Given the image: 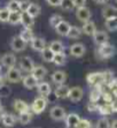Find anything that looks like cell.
Wrapping results in <instances>:
<instances>
[{"instance_id":"cell-49","label":"cell","mask_w":117,"mask_h":128,"mask_svg":"<svg viewBox=\"0 0 117 128\" xmlns=\"http://www.w3.org/2000/svg\"><path fill=\"white\" fill-rule=\"evenodd\" d=\"M98 108H99V106H98V105L95 104L94 102H91V103L87 105V110L91 111V112H94V111H97Z\"/></svg>"},{"instance_id":"cell-41","label":"cell","mask_w":117,"mask_h":128,"mask_svg":"<svg viewBox=\"0 0 117 128\" xmlns=\"http://www.w3.org/2000/svg\"><path fill=\"white\" fill-rule=\"evenodd\" d=\"M97 128H111V124L107 118H101L97 122Z\"/></svg>"},{"instance_id":"cell-6","label":"cell","mask_w":117,"mask_h":128,"mask_svg":"<svg viewBox=\"0 0 117 128\" xmlns=\"http://www.w3.org/2000/svg\"><path fill=\"white\" fill-rule=\"evenodd\" d=\"M26 44L28 43L24 42L20 36H15L10 40V48H12V50L14 52H22V51H24L26 48Z\"/></svg>"},{"instance_id":"cell-53","label":"cell","mask_w":117,"mask_h":128,"mask_svg":"<svg viewBox=\"0 0 117 128\" xmlns=\"http://www.w3.org/2000/svg\"><path fill=\"white\" fill-rule=\"evenodd\" d=\"M67 128H77V127H68V126H67Z\"/></svg>"},{"instance_id":"cell-16","label":"cell","mask_w":117,"mask_h":128,"mask_svg":"<svg viewBox=\"0 0 117 128\" xmlns=\"http://www.w3.org/2000/svg\"><path fill=\"white\" fill-rule=\"evenodd\" d=\"M65 80H67V73L63 70H55L52 74V81L58 86L64 84Z\"/></svg>"},{"instance_id":"cell-7","label":"cell","mask_w":117,"mask_h":128,"mask_svg":"<svg viewBox=\"0 0 117 128\" xmlns=\"http://www.w3.org/2000/svg\"><path fill=\"white\" fill-rule=\"evenodd\" d=\"M91 16H92L91 10H90V9H88L86 6L77 8V10H76V18H78V21L83 22V23L88 22L90 20H91Z\"/></svg>"},{"instance_id":"cell-15","label":"cell","mask_w":117,"mask_h":128,"mask_svg":"<svg viewBox=\"0 0 117 128\" xmlns=\"http://www.w3.org/2000/svg\"><path fill=\"white\" fill-rule=\"evenodd\" d=\"M55 95L58 96V99H64V98H69V92H70V88L65 84H60L56 86L55 89Z\"/></svg>"},{"instance_id":"cell-27","label":"cell","mask_w":117,"mask_h":128,"mask_svg":"<svg viewBox=\"0 0 117 128\" xmlns=\"http://www.w3.org/2000/svg\"><path fill=\"white\" fill-rule=\"evenodd\" d=\"M48 48H50L54 53H62V52L64 51V45H63V43H62L61 40H53Z\"/></svg>"},{"instance_id":"cell-5","label":"cell","mask_w":117,"mask_h":128,"mask_svg":"<svg viewBox=\"0 0 117 128\" xmlns=\"http://www.w3.org/2000/svg\"><path fill=\"white\" fill-rule=\"evenodd\" d=\"M50 116L53 120H56V121L65 120V118H67L65 110L61 106H53L50 111Z\"/></svg>"},{"instance_id":"cell-51","label":"cell","mask_w":117,"mask_h":128,"mask_svg":"<svg viewBox=\"0 0 117 128\" xmlns=\"http://www.w3.org/2000/svg\"><path fill=\"white\" fill-rule=\"evenodd\" d=\"M94 1H95L97 4H100V5H102V4H106V2H107L108 0H94Z\"/></svg>"},{"instance_id":"cell-4","label":"cell","mask_w":117,"mask_h":128,"mask_svg":"<svg viewBox=\"0 0 117 128\" xmlns=\"http://www.w3.org/2000/svg\"><path fill=\"white\" fill-rule=\"evenodd\" d=\"M6 78L10 82V83H17L20 81H22V73H21V69L16 68V67H12V68H8L6 73Z\"/></svg>"},{"instance_id":"cell-9","label":"cell","mask_w":117,"mask_h":128,"mask_svg":"<svg viewBox=\"0 0 117 128\" xmlns=\"http://www.w3.org/2000/svg\"><path fill=\"white\" fill-rule=\"evenodd\" d=\"M86 52V48L82 43H75L70 46V54L73 58H80L83 57Z\"/></svg>"},{"instance_id":"cell-28","label":"cell","mask_w":117,"mask_h":128,"mask_svg":"<svg viewBox=\"0 0 117 128\" xmlns=\"http://www.w3.org/2000/svg\"><path fill=\"white\" fill-rule=\"evenodd\" d=\"M40 12H41L40 6H39L38 4H35V2H31V5L29 6L28 10H26V13H28L29 15H31L33 18H37V16L40 14Z\"/></svg>"},{"instance_id":"cell-40","label":"cell","mask_w":117,"mask_h":128,"mask_svg":"<svg viewBox=\"0 0 117 128\" xmlns=\"http://www.w3.org/2000/svg\"><path fill=\"white\" fill-rule=\"evenodd\" d=\"M98 111H99V113H100V114H102V116H108V114H110L111 112H113L110 104L101 105V106H99Z\"/></svg>"},{"instance_id":"cell-10","label":"cell","mask_w":117,"mask_h":128,"mask_svg":"<svg viewBox=\"0 0 117 128\" xmlns=\"http://www.w3.org/2000/svg\"><path fill=\"white\" fill-rule=\"evenodd\" d=\"M20 68L21 70L26 72V73H32L33 68H35L33 60L30 57H23L20 60Z\"/></svg>"},{"instance_id":"cell-22","label":"cell","mask_w":117,"mask_h":128,"mask_svg":"<svg viewBox=\"0 0 117 128\" xmlns=\"http://www.w3.org/2000/svg\"><path fill=\"white\" fill-rule=\"evenodd\" d=\"M70 28H71V26H70V23H69V22L62 21L61 23H60L58 27L55 28V31H56V32H58L60 36H68Z\"/></svg>"},{"instance_id":"cell-3","label":"cell","mask_w":117,"mask_h":128,"mask_svg":"<svg viewBox=\"0 0 117 128\" xmlns=\"http://www.w3.org/2000/svg\"><path fill=\"white\" fill-rule=\"evenodd\" d=\"M87 83L92 86H102V83H105V80H103V73H91V74L87 75L86 78Z\"/></svg>"},{"instance_id":"cell-26","label":"cell","mask_w":117,"mask_h":128,"mask_svg":"<svg viewBox=\"0 0 117 128\" xmlns=\"http://www.w3.org/2000/svg\"><path fill=\"white\" fill-rule=\"evenodd\" d=\"M20 37L23 39L25 43H31L32 42V39L35 38V35H33V32H32V30L31 29H26V28H24V29L21 31Z\"/></svg>"},{"instance_id":"cell-11","label":"cell","mask_w":117,"mask_h":128,"mask_svg":"<svg viewBox=\"0 0 117 128\" xmlns=\"http://www.w3.org/2000/svg\"><path fill=\"white\" fill-rule=\"evenodd\" d=\"M83 95H84V91H83L82 88L79 86H73L70 88V92H69V99L73 103H78L79 100H82Z\"/></svg>"},{"instance_id":"cell-30","label":"cell","mask_w":117,"mask_h":128,"mask_svg":"<svg viewBox=\"0 0 117 128\" xmlns=\"http://www.w3.org/2000/svg\"><path fill=\"white\" fill-rule=\"evenodd\" d=\"M82 29L78 27H76V26H72V27L70 28V30H69V34H68V38L70 39H78L80 36H82Z\"/></svg>"},{"instance_id":"cell-17","label":"cell","mask_w":117,"mask_h":128,"mask_svg":"<svg viewBox=\"0 0 117 128\" xmlns=\"http://www.w3.org/2000/svg\"><path fill=\"white\" fill-rule=\"evenodd\" d=\"M23 86H25L26 89H33L36 86H38V80L33 76L32 74H29L23 78Z\"/></svg>"},{"instance_id":"cell-1","label":"cell","mask_w":117,"mask_h":128,"mask_svg":"<svg viewBox=\"0 0 117 128\" xmlns=\"http://www.w3.org/2000/svg\"><path fill=\"white\" fill-rule=\"evenodd\" d=\"M116 53V48L110 43H106V44L100 45L98 48V54L101 59H110Z\"/></svg>"},{"instance_id":"cell-33","label":"cell","mask_w":117,"mask_h":128,"mask_svg":"<svg viewBox=\"0 0 117 128\" xmlns=\"http://www.w3.org/2000/svg\"><path fill=\"white\" fill-rule=\"evenodd\" d=\"M32 120V114L30 111H26V112H22L18 116V121L22 124V125H28L30 121Z\"/></svg>"},{"instance_id":"cell-19","label":"cell","mask_w":117,"mask_h":128,"mask_svg":"<svg viewBox=\"0 0 117 128\" xmlns=\"http://www.w3.org/2000/svg\"><path fill=\"white\" fill-rule=\"evenodd\" d=\"M97 30H98L97 26H95V23L92 21L85 22V23L83 24V28H82L83 34H85V35H87V36H93Z\"/></svg>"},{"instance_id":"cell-48","label":"cell","mask_w":117,"mask_h":128,"mask_svg":"<svg viewBox=\"0 0 117 128\" xmlns=\"http://www.w3.org/2000/svg\"><path fill=\"white\" fill-rule=\"evenodd\" d=\"M73 5L76 8H79V7H84L85 4H86V0H72Z\"/></svg>"},{"instance_id":"cell-37","label":"cell","mask_w":117,"mask_h":128,"mask_svg":"<svg viewBox=\"0 0 117 128\" xmlns=\"http://www.w3.org/2000/svg\"><path fill=\"white\" fill-rule=\"evenodd\" d=\"M62 21H64V20H63V18H62L60 14H54V15H52V16L50 18V24L54 28V29H55V28L58 27Z\"/></svg>"},{"instance_id":"cell-44","label":"cell","mask_w":117,"mask_h":128,"mask_svg":"<svg viewBox=\"0 0 117 128\" xmlns=\"http://www.w3.org/2000/svg\"><path fill=\"white\" fill-rule=\"evenodd\" d=\"M30 5H31V2H30L29 0H21V12L22 13L26 12Z\"/></svg>"},{"instance_id":"cell-18","label":"cell","mask_w":117,"mask_h":128,"mask_svg":"<svg viewBox=\"0 0 117 128\" xmlns=\"http://www.w3.org/2000/svg\"><path fill=\"white\" fill-rule=\"evenodd\" d=\"M21 24L26 29H32L33 24H35V18L29 15L26 12L22 13V18H21Z\"/></svg>"},{"instance_id":"cell-54","label":"cell","mask_w":117,"mask_h":128,"mask_svg":"<svg viewBox=\"0 0 117 128\" xmlns=\"http://www.w3.org/2000/svg\"><path fill=\"white\" fill-rule=\"evenodd\" d=\"M0 106H1V105H0Z\"/></svg>"},{"instance_id":"cell-31","label":"cell","mask_w":117,"mask_h":128,"mask_svg":"<svg viewBox=\"0 0 117 128\" xmlns=\"http://www.w3.org/2000/svg\"><path fill=\"white\" fill-rule=\"evenodd\" d=\"M102 94L103 92L101 91L100 86H94V89H92L91 92H90V99H91V102L97 103L100 99V97H102Z\"/></svg>"},{"instance_id":"cell-46","label":"cell","mask_w":117,"mask_h":128,"mask_svg":"<svg viewBox=\"0 0 117 128\" xmlns=\"http://www.w3.org/2000/svg\"><path fill=\"white\" fill-rule=\"evenodd\" d=\"M46 2L53 7H58V6H61L62 0H46Z\"/></svg>"},{"instance_id":"cell-43","label":"cell","mask_w":117,"mask_h":128,"mask_svg":"<svg viewBox=\"0 0 117 128\" xmlns=\"http://www.w3.org/2000/svg\"><path fill=\"white\" fill-rule=\"evenodd\" d=\"M10 94V88L8 86H5V84H1L0 86V95L1 96H8Z\"/></svg>"},{"instance_id":"cell-14","label":"cell","mask_w":117,"mask_h":128,"mask_svg":"<svg viewBox=\"0 0 117 128\" xmlns=\"http://www.w3.org/2000/svg\"><path fill=\"white\" fill-rule=\"evenodd\" d=\"M101 14H102L105 20H109V18H116L117 16V8L114 6H111V5H107V6H105L102 8Z\"/></svg>"},{"instance_id":"cell-42","label":"cell","mask_w":117,"mask_h":128,"mask_svg":"<svg viewBox=\"0 0 117 128\" xmlns=\"http://www.w3.org/2000/svg\"><path fill=\"white\" fill-rule=\"evenodd\" d=\"M77 128H92V124L87 119H80L79 124L77 125Z\"/></svg>"},{"instance_id":"cell-24","label":"cell","mask_w":117,"mask_h":128,"mask_svg":"<svg viewBox=\"0 0 117 128\" xmlns=\"http://www.w3.org/2000/svg\"><path fill=\"white\" fill-rule=\"evenodd\" d=\"M79 121H80V118H79V116L76 113L68 114L67 118H65V124H67L68 127H77Z\"/></svg>"},{"instance_id":"cell-45","label":"cell","mask_w":117,"mask_h":128,"mask_svg":"<svg viewBox=\"0 0 117 128\" xmlns=\"http://www.w3.org/2000/svg\"><path fill=\"white\" fill-rule=\"evenodd\" d=\"M102 98L105 99L106 103H109V104H110L111 102H113V94L103 92V94H102Z\"/></svg>"},{"instance_id":"cell-50","label":"cell","mask_w":117,"mask_h":128,"mask_svg":"<svg viewBox=\"0 0 117 128\" xmlns=\"http://www.w3.org/2000/svg\"><path fill=\"white\" fill-rule=\"evenodd\" d=\"M110 106H111V110L113 112H117V100H113L110 103Z\"/></svg>"},{"instance_id":"cell-13","label":"cell","mask_w":117,"mask_h":128,"mask_svg":"<svg viewBox=\"0 0 117 128\" xmlns=\"http://www.w3.org/2000/svg\"><path fill=\"white\" fill-rule=\"evenodd\" d=\"M1 64L7 68H12L16 65V57L13 53H6L1 57Z\"/></svg>"},{"instance_id":"cell-8","label":"cell","mask_w":117,"mask_h":128,"mask_svg":"<svg viewBox=\"0 0 117 128\" xmlns=\"http://www.w3.org/2000/svg\"><path fill=\"white\" fill-rule=\"evenodd\" d=\"M92 37H93V42L95 43L98 46H100V45H102V44H106V43H108V40H109L108 34H107V31H103V30H97L95 34H94Z\"/></svg>"},{"instance_id":"cell-47","label":"cell","mask_w":117,"mask_h":128,"mask_svg":"<svg viewBox=\"0 0 117 128\" xmlns=\"http://www.w3.org/2000/svg\"><path fill=\"white\" fill-rule=\"evenodd\" d=\"M46 99H47L48 103H54V102H55L56 99H58V96L55 95V92H51L48 96H46Z\"/></svg>"},{"instance_id":"cell-23","label":"cell","mask_w":117,"mask_h":128,"mask_svg":"<svg viewBox=\"0 0 117 128\" xmlns=\"http://www.w3.org/2000/svg\"><path fill=\"white\" fill-rule=\"evenodd\" d=\"M31 74L35 76L37 80H43V78H45L47 75V69L45 68L44 66H35V68H33V70H32V73Z\"/></svg>"},{"instance_id":"cell-55","label":"cell","mask_w":117,"mask_h":128,"mask_svg":"<svg viewBox=\"0 0 117 128\" xmlns=\"http://www.w3.org/2000/svg\"><path fill=\"white\" fill-rule=\"evenodd\" d=\"M116 1H117V0H116Z\"/></svg>"},{"instance_id":"cell-2","label":"cell","mask_w":117,"mask_h":128,"mask_svg":"<svg viewBox=\"0 0 117 128\" xmlns=\"http://www.w3.org/2000/svg\"><path fill=\"white\" fill-rule=\"evenodd\" d=\"M47 104H48V102H47L46 97L40 96V97H38V98H36L35 100H33L32 105H31V110H32L33 113L40 114L46 110Z\"/></svg>"},{"instance_id":"cell-39","label":"cell","mask_w":117,"mask_h":128,"mask_svg":"<svg viewBox=\"0 0 117 128\" xmlns=\"http://www.w3.org/2000/svg\"><path fill=\"white\" fill-rule=\"evenodd\" d=\"M60 7H61L64 12H71V10L75 8V5H73L72 0H62V4Z\"/></svg>"},{"instance_id":"cell-29","label":"cell","mask_w":117,"mask_h":128,"mask_svg":"<svg viewBox=\"0 0 117 128\" xmlns=\"http://www.w3.org/2000/svg\"><path fill=\"white\" fill-rule=\"evenodd\" d=\"M54 56H55V53H54L50 48H46L43 52H41V58H43V60L46 61V62H53Z\"/></svg>"},{"instance_id":"cell-52","label":"cell","mask_w":117,"mask_h":128,"mask_svg":"<svg viewBox=\"0 0 117 128\" xmlns=\"http://www.w3.org/2000/svg\"><path fill=\"white\" fill-rule=\"evenodd\" d=\"M111 128H117V119H115L111 122Z\"/></svg>"},{"instance_id":"cell-32","label":"cell","mask_w":117,"mask_h":128,"mask_svg":"<svg viewBox=\"0 0 117 128\" xmlns=\"http://www.w3.org/2000/svg\"><path fill=\"white\" fill-rule=\"evenodd\" d=\"M21 18H22V12H12L10 16H9L8 23H10L12 26H16V24L21 23Z\"/></svg>"},{"instance_id":"cell-25","label":"cell","mask_w":117,"mask_h":128,"mask_svg":"<svg viewBox=\"0 0 117 128\" xmlns=\"http://www.w3.org/2000/svg\"><path fill=\"white\" fill-rule=\"evenodd\" d=\"M1 122L6 127H13L16 124V118L10 113H5L1 116Z\"/></svg>"},{"instance_id":"cell-34","label":"cell","mask_w":117,"mask_h":128,"mask_svg":"<svg viewBox=\"0 0 117 128\" xmlns=\"http://www.w3.org/2000/svg\"><path fill=\"white\" fill-rule=\"evenodd\" d=\"M6 7L10 12H21V0H9Z\"/></svg>"},{"instance_id":"cell-35","label":"cell","mask_w":117,"mask_h":128,"mask_svg":"<svg viewBox=\"0 0 117 128\" xmlns=\"http://www.w3.org/2000/svg\"><path fill=\"white\" fill-rule=\"evenodd\" d=\"M106 28L108 31H116L117 30V16L109 20H106Z\"/></svg>"},{"instance_id":"cell-20","label":"cell","mask_w":117,"mask_h":128,"mask_svg":"<svg viewBox=\"0 0 117 128\" xmlns=\"http://www.w3.org/2000/svg\"><path fill=\"white\" fill-rule=\"evenodd\" d=\"M37 90H38L39 95L43 96V97H46V96H48L52 92V88H51V84L48 82H40V83H38Z\"/></svg>"},{"instance_id":"cell-36","label":"cell","mask_w":117,"mask_h":128,"mask_svg":"<svg viewBox=\"0 0 117 128\" xmlns=\"http://www.w3.org/2000/svg\"><path fill=\"white\" fill-rule=\"evenodd\" d=\"M65 60H67V58H65L64 52H62V53H55L53 62L55 64L56 66H63L65 64Z\"/></svg>"},{"instance_id":"cell-38","label":"cell","mask_w":117,"mask_h":128,"mask_svg":"<svg viewBox=\"0 0 117 128\" xmlns=\"http://www.w3.org/2000/svg\"><path fill=\"white\" fill-rule=\"evenodd\" d=\"M10 10L7 7L5 8H0V22H8L9 16H10Z\"/></svg>"},{"instance_id":"cell-12","label":"cell","mask_w":117,"mask_h":128,"mask_svg":"<svg viewBox=\"0 0 117 128\" xmlns=\"http://www.w3.org/2000/svg\"><path fill=\"white\" fill-rule=\"evenodd\" d=\"M30 44H31L32 50L37 51V52H40V53L47 48L46 46V40H45L44 38H41V37H35Z\"/></svg>"},{"instance_id":"cell-21","label":"cell","mask_w":117,"mask_h":128,"mask_svg":"<svg viewBox=\"0 0 117 128\" xmlns=\"http://www.w3.org/2000/svg\"><path fill=\"white\" fill-rule=\"evenodd\" d=\"M14 110L17 111L18 113H22V112H26V111H30V106L28 105V103L22 99H15L14 100Z\"/></svg>"}]
</instances>
